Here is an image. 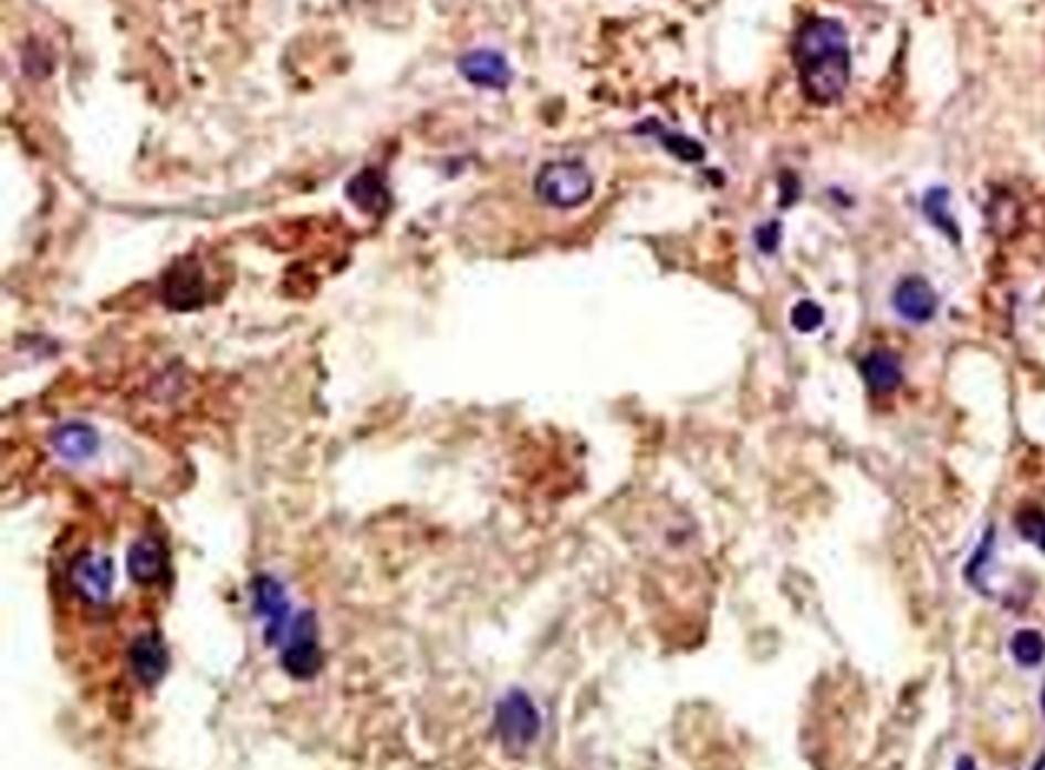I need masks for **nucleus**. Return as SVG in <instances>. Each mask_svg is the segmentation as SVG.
<instances>
[{
	"label": "nucleus",
	"mask_w": 1045,
	"mask_h": 770,
	"mask_svg": "<svg viewBox=\"0 0 1045 770\" xmlns=\"http://www.w3.org/2000/svg\"><path fill=\"white\" fill-rule=\"evenodd\" d=\"M892 302L899 315L910 320V323H929L938 311L936 289L924 278L917 275H910L897 284Z\"/></svg>",
	"instance_id": "obj_7"
},
{
	"label": "nucleus",
	"mask_w": 1045,
	"mask_h": 770,
	"mask_svg": "<svg viewBox=\"0 0 1045 770\" xmlns=\"http://www.w3.org/2000/svg\"><path fill=\"white\" fill-rule=\"evenodd\" d=\"M132 672L143 685H156L167 669V649L158 633H143L129 649Z\"/></svg>",
	"instance_id": "obj_11"
},
{
	"label": "nucleus",
	"mask_w": 1045,
	"mask_h": 770,
	"mask_svg": "<svg viewBox=\"0 0 1045 770\" xmlns=\"http://www.w3.org/2000/svg\"><path fill=\"white\" fill-rule=\"evenodd\" d=\"M534 189L536 197L552 208H579L593 195V176L579 160H555L536 174Z\"/></svg>",
	"instance_id": "obj_2"
},
{
	"label": "nucleus",
	"mask_w": 1045,
	"mask_h": 770,
	"mask_svg": "<svg viewBox=\"0 0 1045 770\" xmlns=\"http://www.w3.org/2000/svg\"><path fill=\"white\" fill-rule=\"evenodd\" d=\"M860 372H864L868 388L877 395H888L897 391V385L901 383V376H903L897 354L888 350L870 352L864 358V363H860Z\"/></svg>",
	"instance_id": "obj_13"
},
{
	"label": "nucleus",
	"mask_w": 1045,
	"mask_h": 770,
	"mask_svg": "<svg viewBox=\"0 0 1045 770\" xmlns=\"http://www.w3.org/2000/svg\"><path fill=\"white\" fill-rule=\"evenodd\" d=\"M54 448H56V454L61 458H66L71 462H84V460H91L95 454H97V448H100V439H97V433L86 426V424H66V426H61L56 433H54V439H52Z\"/></svg>",
	"instance_id": "obj_12"
},
{
	"label": "nucleus",
	"mask_w": 1045,
	"mask_h": 770,
	"mask_svg": "<svg viewBox=\"0 0 1045 770\" xmlns=\"http://www.w3.org/2000/svg\"><path fill=\"white\" fill-rule=\"evenodd\" d=\"M955 770H978V766H975V761H973L971 757L962 755V757L958 759V763H955Z\"/></svg>",
	"instance_id": "obj_20"
},
{
	"label": "nucleus",
	"mask_w": 1045,
	"mask_h": 770,
	"mask_svg": "<svg viewBox=\"0 0 1045 770\" xmlns=\"http://www.w3.org/2000/svg\"><path fill=\"white\" fill-rule=\"evenodd\" d=\"M255 606L267 624V639L280 642L289 624V602L282 586L271 576H260L255 582Z\"/></svg>",
	"instance_id": "obj_9"
},
{
	"label": "nucleus",
	"mask_w": 1045,
	"mask_h": 770,
	"mask_svg": "<svg viewBox=\"0 0 1045 770\" xmlns=\"http://www.w3.org/2000/svg\"><path fill=\"white\" fill-rule=\"evenodd\" d=\"M1016 528L1025 541L1034 543L1038 550L1045 552V511L1041 507H1023L1016 513Z\"/></svg>",
	"instance_id": "obj_17"
},
{
	"label": "nucleus",
	"mask_w": 1045,
	"mask_h": 770,
	"mask_svg": "<svg viewBox=\"0 0 1045 770\" xmlns=\"http://www.w3.org/2000/svg\"><path fill=\"white\" fill-rule=\"evenodd\" d=\"M206 282L195 262H178L165 278V300L169 306L188 311L203 304Z\"/></svg>",
	"instance_id": "obj_8"
},
{
	"label": "nucleus",
	"mask_w": 1045,
	"mask_h": 770,
	"mask_svg": "<svg viewBox=\"0 0 1045 770\" xmlns=\"http://www.w3.org/2000/svg\"><path fill=\"white\" fill-rule=\"evenodd\" d=\"M499 730L510 748H521L534 739L539 717L525 696L512 694L499 705Z\"/></svg>",
	"instance_id": "obj_5"
},
{
	"label": "nucleus",
	"mask_w": 1045,
	"mask_h": 770,
	"mask_svg": "<svg viewBox=\"0 0 1045 770\" xmlns=\"http://www.w3.org/2000/svg\"><path fill=\"white\" fill-rule=\"evenodd\" d=\"M460 73L467 82L482 86V89H508L512 82V69L503 54L494 50H473L467 52L460 63Z\"/></svg>",
	"instance_id": "obj_6"
},
{
	"label": "nucleus",
	"mask_w": 1045,
	"mask_h": 770,
	"mask_svg": "<svg viewBox=\"0 0 1045 770\" xmlns=\"http://www.w3.org/2000/svg\"><path fill=\"white\" fill-rule=\"evenodd\" d=\"M793 59L805 95L816 104H832L843 97L849 84L847 32L836 19H809L795 37Z\"/></svg>",
	"instance_id": "obj_1"
},
{
	"label": "nucleus",
	"mask_w": 1045,
	"mask_h": 770,
	"mask_svg": "<svg viewBox=\"0 0 1045 770\" xmlns=\"http://www.w3.org/2000/svg\"><path fill=\"white\" fill-rule=\"evenodd\" d=\"M656 134H660V141H662V145H665V147H667V149H669L673 156H679L681 160H686V163H699V160H703V156H706V149H703V147H701L697 141H692V138H686V136H681V134H669V132H662L660 126L656 128Z\"/></svg>",
	"instance_id": "obj_18"
},
{
	"label": "nucleus",
	"mask_w": 1045,
	"mask_h": 770,
	"mask_svg": "<svg viewBox=\"0 0 1045 770\" xmlns=\"http://www.w3.org/2000/svg\"><path fill=\"white\" fill-rule=\"evenodd\" d=\"M289 633V645L284 647L282 663L293 678H314L321 669V649L316 637V620L312 613H302Z\"/></svg>",
	"instance_id": "obj_4"
},
{
	"label": "nucleus",
	"mask_w": 1045,
	"mask_h": 770,
	"mask_svg": "<svg viewBox=\"0 0 1045 770\" xmlns=\"http://www.w3.org/2000/svg\"><path fill=\"white\" fill-rule=\"evenodd\" d=\"M113 580V561L100 552L86 550L71 563V586L75 595L91 606H104L111 600Z\"/></svg>",
	"instance_id": "obj_3"
},
{
	"label": "nucleus",
	"mask_w": 1045,
	"mask_h": 770,
	"mask_svg": "<svg viewBox=\"0 0 1045 770\" xmlns=\"http://www.w3.org/2000/svg\"><path fill=\"white\" fill-rule=\"evenodd\" d=\"M347 197L365 212H373V215H379L388 208L390 204V197H388V189L382 180V176L373 169H367L358 176L352 178V183L347 185Z\"/></svg>",
	"instance_id": "obj_14"
},
{
	"label": "nucleus",
	"mask_w": 1045,
	"mask_h": 770,
	"mask_svg": "<svg viewBox=\"0 0 1045 770\" xmlns=\"http://www.w3.org/2000/svg\"><path fill=\"white\" fill-rule=\"evenodd\" d=\"M823 320H825V313L823 309L812 302V300H805V302H797L791 311V325L797 330V332H803V334H812L816 332L821 325H823Z\"/></svg>",
	"instance_id": "obj_19"
},
{
	"label": "nucleus",
	"mask_w": 1045,
	"mask_h": 770,
	"mask_svg": "<svg viewBox=\"0 0 1045 770\" xmlns=\"http://www.w3.org/2000/svg\"><path fill=\"white\" fill-rule=\"evenodd\" d=\"M924 212L927 217L933 221V226L942 228L951 239H960V232H958V226L949 212V191L944 187H938V189H931L929 195L924 197Z\"/></svg>",
	"instance_id": "obj_16"
},
{
	"label": "nucleus",
	"mask_w": 1045,
	"mask_h": 770,
	"mask_svg": "<svg viewBox=\"0 0 1045 770\" xmlns=\"http://www.w3.org/2000/svg\"><path fill=\"white\" fill-rule=\"evenodd\" d=\"M1010 652L1023 667H1036L1045 658V637L1034 628H1021L1012 635Z\"/></svg>",
	"instance_id": "obj_15"
},
{
	"label": "nucleus",
	"mask_w": 1045,
	"mask_h": 770,
	"mask_svg": "<svg viewBox=\"0 0 1045 770\" xmlns=\"http://www.w3.org/2000/svg\"><path fill=\"white\" fill-rule=\"evenodd\" d=\"M129 576L140 586L158 584L167 572V554L158 539L145 537L129 548L127 554Z\"/></svg>",
	"instance_id": "obj_10"
},
{
	"label": "nucleus",
	"mask_w": 1045,
	"mask_h": 770,
	"mask_svg": "<svg viewBox=\"0 0 1045 770\" xmlns=\"http://www.w3.org/2000/svg\"><path fill=\"white\" fill-rule=\"evenodd\" d=\"M1041 708L1045 712V685H1043V691H1041Z\"/></svg>",
	"instance_id": "obj_21"
}]
</instances>
